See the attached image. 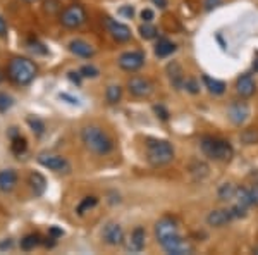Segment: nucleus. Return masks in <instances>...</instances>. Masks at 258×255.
<instances>
[{
	"mask_svg": "<svg viewBox=\"0 0 258 255\" xmlns=\"http://www.w3.org/2000/svg\"><path fill=\"white\" fill-rule=\"evenodd\" d=\"M147 159L152 166L162 167L172 162L174 148L167 140H148L147 143Z\"/></svg>",
	"mask_w": 258,
	"mask_h": 255,
	"instance_id": "4",
	"label": "nucleus"
},
{
	"mask_svg": "<svg viewBox=\"0 0 258 255\" xmlns=\"http://www.w3.org/2000/svg\"><path fill=\"white\" fill-rule=\"evenodd\" d=\"M236 91H238V95L243 98H249L255 93L256 85H255V81H253L251 74H241V76L236 79Z\"/></svg>",
	"mask_w": 258,
	"mask_h": 255,
	"instance_id": "14",
	"label": "nucleus"
},
{
	"mask_svg": "<svg viewBox=\"0 0 258 255\" xmlns=\"http://www.w3.org/2000/svg\"><path fill=\"white\" fill-rule=\"evenodd\" d=\"M105 23H107L109 33L112 35V38L114 40H117V41L131 40V30H129L126 24L119 23V21H115V19H110V18H105Z\"/></svg>",
	"mask_w": 258,
	"mask_h": 255,
	"instance_id": "13",
	"label": "nucleus"
},
{
	"mask_svg": "<svg viewBox=\"0 0 258 255\" xmlns=\"http://www.w3.org/2000/svg\"><path fill=\"white\" fill-rule=\"evenodd\" d=\"M81 141L90 152L97 156H107L114 148V141L110 136L98 126H85L81 129Z\"/></svg>",
	"mask_w": 258,
	"mask_h": 255,
	"instance_id": "1",
	"label": "nucleus"
},
{
	"mask_svg": "<svg viewBox=\"0 0 258 255\" xmlns=\"http://www.w3.org/2000/svg\"><path fill=\"white\" fill-rule=\"evenodd\" d=\"M253 252H255V253H258V246H256V248H255V250H253Z\"/></svg>",
	"mask_w": 258,
	"mask_h": 255,
	"instance_id": "50",
	"label": "nucleus"
},
{
	"mask_svg": "<svg viewBox=\"0 0 258 255\" xmlns=\"http://www.w3.org/2000/svg\"><path fill=\"white\" fill-rule=\"evenodd\" d=\"M184 88L189 91V93H198L200 91V83L197 81L195 78H189V79H186L184 81Z\"/></svg>",
	"mask_w": 258,
	"mask_h": 255,
	"instance_id": "35",
	"label": "nucleus"
},
{
	"mask_svg": "<svg viewBox=\"0 0 258 255\" xmlns=\"http://www.w3.org/2000/svg\"><path fill=\"white\" fill-rule=\"evenodd\" d=\"M145 241H147V233H145L143 228H135L129 236L127 243H126V250L129 253H140L141 250L145 248Z\"/></svg>",
	"mask_w": 258,
	"mask_h": 255,
	"instance_id": "12",
	"label": "nucleus"
},
{
	"mask_svg": "<svg viewBox=\"0 0 258 255\" xmlns=\"http://www.w3.org/2000/svg\"><path fill=\"white\" fill-rule=\"evenodd\" d=\"M249 196H251V203L258 207V183H253L249 188Z\"/></svg>",
	"mask_w": 258,
	"mask_h": 255,
	"instance_id": "38",
	"label": "nucleus"
},
{
	"mask_svg": "<svg viewBox=\"0 0 258 255\" xmlns=\"http://www.w3.org/2000/svg\"><path fill=\"white\" fill-rule=\"evenodd\" d=\"M69 50L78 57H83V59H90V57L95 56V50L93 47L85 40H73L69 43Z\"/></svg>",
	"mask_w": 258,
	"mask_h": 255,
	"instance_id": "18",
	"label": "nucleus"
},
{
	"mask_svg": "<svg viewBox=\"0 0 258 255\" xmlns=\"http://www.w3.org/2000/svg\"><path fill=\"white\" fill-rule=\"evenodd\" d=\"M203 83H205V86L209 88L210 93H214V95H222L227 88L224 81H220V79H214V78L207 76V74L203 76Z\"/></svg>",
	"mask_w": 258,
	"mask_h": 255,
	"instance_id": "21",
	"label": "nucleus"
},
{
	"mask_svg": "<svg viewBox=\"0 0 258 255\" xmlns=\"http://www.w3.org/2000/svg\"><path fill=\"white\" fill-rule=\"evenodd\" d=\"M102 236H103V241H105L107 245L119 246V245L124 243V229H122V226L117 224V223L107 224L102 231Z\"/></svg>",
	"mask_w": 258,
	"mask_h": 255,
	"instance_id": "11",
	"label": "nucleus"
},
{
	"mask_svg": "<svg viewBox=\"0 0 258 255\" xmlns=\"http://www.w3.org/2000/svg\"><path fill=\"white\" fill-rule=\"evenodd\" d=\"M69 79L76 85H81V73H69Z\"/></svg>",
	"mask_w": 258,
	"mask_h": 255,
	"instance_id": "43",
	"label": "nucleus"
},
{
	"mask_svg": "<svg viewBox=\"0 0 258 255\" xmlns=\"http://www.w3.org/2000/svg\"><path fill=\"white\" fill-rule=\"evenodd\" d=\"M119 14L126 16V18H133V14H135V9H133L131 6H126V7H120Z\"/></svg>",
	"mask_w": 258,
	"mask_h": 255,
	"instance_id": "41",
	"label": "nucleus"
},
{
	"mask_svg": "<svg viewBox=\"0 0 258 255\" xmlns=\"http://www.w3.org/2000/svg\"><path fill=\"white\" fill-rule=\"evenodd\" d=\"M236 203H239V206L249 209L253 206L251 203V196H249V188H238L236 190Z\"/></svg>",
	"mask_w": 258,
	"mask_h": 255,
	"instance_id": "28",
	"label": "nucleus"
},
{
	"mask_svg": "<svg viewBox=\"0 0 258 255\" xmlns=\"http://www.w3.org/2000/svg\"><path fill=\"white\" fill-rule=\"evenodd\" d=\"M30 185L33 188V191H35V195H41L45 191V188H47V181H45V178L41 176L38 173H33L30 176Z\"/></svg>",
	"mask_w": 258,
	"mask_h": 255,
	"instance_id": "23",
	"label": "nucleus"
},
{
	"mask_svg": "<svg viewBox=\"0 0 258 255\" xmlns=\"http://www.w3.org/2000/svg\"><path fill=\"white\" fill-rule=\"evenodd\" d=\"M36 73H38V69H36L35 62L26 59V57H14L7 66V74H9L11 81L19 86L30 85L35 79Z\"/></svg>",
	"mask_w": 258,
	"mask_h": 255,
	"instance_id": "2",
	"label": "nucleus"
},
{
	"mask_svg": "<svg viewBox=\"0 0 258 255\" xmlns=\"http://www.w3.org/2000/svg\"><path fill=\"white\" fill-rule=\"evenodd\" d=\"M248 116H249V107L246 102H232L227 109V118L236 126H241V124L246 123Z\"/></svg>",
	"mask_w": 258,
	"mask_h": 255,
	"instance_id": "10",
	"label": "nucleus"
},
{
	"mask_svg": "<svg viewBox=\"0 0 258 255\" xmlns=\"http://www.w3.org/2000/svg\"><path fill=\"white\" fill-rule=\"evenodd\" d=\"M117 62L120 69L127 71V73H135L145 66V54L140 50H127V52L120 54Z\"/></svg>",
	"mask_w": 258,
	"mask_h": 255,
	"instance_id": "7",
	"label": "nucleus"
},
{
	"mask_svg": "<svg viewBox=\"0 0 258 255\" xmlns=\"http://www.w3.org/2000/svg\"><path fill=\"white\" fill-rule=\"evenodd\" d=\"M26 121H28V124H30V128L33 129V131L36 133V135H41V133L45 131V124L41 123V121H40L38 118H33V116H31V118H28Z\"/></svg>",
	"mask_w": 258,
	"mask_h": 255,
	"instance_id": "33",
	"label": "nucleus"
},
{
	"mask_svg": "<svg viewBox=\"0 0 258 255\" xmlns=\"http://www.w3.org/2000/svg\"><path fill=\"white\" fill-rule=\"evenodd\" d=\"M255 69L258 71V59H256V62H255Z\"/></svg>",
	"mask_w": 258,
	"mask_h": 255,
	"instance_id": "48",
	"label": "nucleus"
},
{
	"mask_svg": "<svg viewBox=\"0 0 258 255\" xmlns=\"http://www.w3.org/2000/svg\"><path fill=\"white\" fill-rule=\"evenodd\" d=\"M234 219L229 209H219V211H212L209 216H207V224L212 226V228H222V226L229 224Z\"/></svg>",
	"mask_w": 258,
	"mask_h": 255,
	"instance_id": "16",
	"label": "nucleus"
},
{
	"mask_svg": "<svg viewBox=\"0 0 258 255\" xmlns=\"http://www.w3.org/2000/svg\"><path fill=\"white\" fill-rule=\"evenodd\" d=\"M165 71H167V76H169V81L172 83V86L176 90H181L184 88V73H182V68L177 64V62H170V64H167V68H165Z\"/></svg>",
	"mask_w": 258,
	"mask_h": 255,
	"instance_id": "17",
	"label": "nucleus"
},
{
	"mask_svg": "<svg viewBox=\"0 0 258 255\" xmlns=\"http://www.w3.org/2000/svg\"><path fill=\"white\" fill-rule=\"evenodd\" d=\"M7 35V23L6 19L0 16V36H6Z\"/></svg>",
	"mask_w": 258,
	"mask_h": 255,
	"instance_id": "44",
	"label": "nucleus"
},
{
	"mask_svg": "<svg viewBox=\"0 0 258 255\" xmlns=\"http://www.w3.org/2000/svg\"><path fill=\"white\" fill-rule=\"evenodd\" d=\"M24 2H36V0H24Z\"/></svg>",
	"mask_w": 258,
	"mask_h": 255,
	"instance_id": "49",
	"label": "nucleus"
},
{
	"mask_svg": "<svg viewBox=\"0 0 258 255\" xmlns=\"http://www.w3.org/2000/svg\"><path fill=\"white\" fill-rule=\"evenodd\" d=\"M97 203H98V198H97V196H85V198H83L81 202H80V206L76 207V212H78L80 216H85L86 212H90L91 209L97 206Z\"/></svg>",
	"mask_w": 258,
	"mask_h": 255,
	"instance_id": "26",
	"label": "nucleus"
},
{
	"mask_svg": "<svg viewBox=\"0 0 258 255\" xmlns=\"http://www.w3.org/2000/svg\"><path fill=\"white\" fill-rule=\"evenodd\" d=\"M153 111H155L157 118H160L162 121L169 119V112H167V109H165L164 106H155V107H153Z\"/></svg>",
	"mask_w": 258,
	"mask_h": 255,
	"instance_id": "37",
	"label": "nucleus"
},
{
	"mask_svg": "<svg viewBox=\"0 0 258 255\" xmlns=\"http://www.w3.org/2000/svg\"><path fill=\"white\" fill-rule=\"evenodd\" d=\"M120 97H122V88H120L119 85H112V86H109V88H107V91H105L107 102L112 104V106H114V104H119Z\"/></svg>",
	"mask_w": 258,
	"mask_h": 255,
	"instance_id": "30",
	"label": "nucleus"
},
{
	"mask_svg": "<svg viewBox=\"0 0 258 255\" xmlns=\"http://www.w3.org/2000/svg\"><path fill=\"white\" fill-rule=\"evenodd\" d=\"M155 236H157V241H159L162 246H165L169 241H172L174 238L181 236V233H179L176 221H172L170 217H162L159 223L155 224Z\"/></svg>",
	"mask_w": 258,
	"mask_h": 255,
	"instance_id": "5",
	"label": "nucleus"
},
{
	"mask_svg": "<svg viewBox=\"0 0 258 255\" xmlns=\"http://www.w3.org/2000/svg\"><path fill=\"white\" fill-rule=\"evenodd\" d=\"M86 21V12L83 9V6L80 4H74V6H69L68 9H64V12L60 14V23L62 26L66 28H80L83 23Z\"/></svg>",
	"mask_w": 258,
	"mask_h": 255,
	"instance_id": "6",
	"label": "nucleus"
},
{
	"mask_svg": "<svg viewBox=\"0 0 258 255\" xmlns=\"http://www.w3.org/2000/svg\"><path fill=\"white\" fill-rule=\"evenodd\" d=\"M38 162L45 169L53 171V173H69L71 171L68 159H64L62 156H55V154H40Z\"/></svg>",
	"mask_w": 258,
	"mask_h": 255,
	"instance_id": "8",
	"label": "nucleus"
},
{
	"mask_svg": "<svg viewBox=\"0 0 258 255\" xmlns=\"http://www.w3.org/2000/svg\"><path fill=\"white\" fill-rule=\"evenodd\" d=\"M41 243V236L36 235V233H31V235H26L21 240V248L24 250V252H30V250L36 248Z\"/></svg>",
	"mask_w": 258,
	"mask_h": 255,
	"instance_id": "24",
	"label": "nucleus"
},
{
	"mask_svg": "<svg viewBox=\"0 0 258 255\" xmlns=\"http://www.w3.org/2000/svg\"><path fill=\"white\" fill-rule=\"evenodd\" d=\"M189 171H191V174H193V178L197 179V181H198V179L202 181L203 178L209 176V166L203 164V162H198V161L191 164Z\"/></svg>",
	"mask_w": 258,
	"mask_h": 255,
	"instance_id": "25",
	"label": "nucleus"
},
{
	"mask_svg": "<svg viewBox=\"0 0 258 255\" xmlns=\"http://www.w3.org/2000/svg\"><path fill=\"white\" fill-rule=\"evenodd\" d=\"M28 148V141L26 138H23L21 135H14L12 138V143H11V150L16 154V156H23Z\"/></svg>",
	"mask_w": 258,
	"mask_h": 255,
	"instance_id": "27",
	"label": "nucleus"
},
{
	"mask_svg": "<svg viewBox=\"0 0 258 255\" xmlns=\"http://www.w3.org/2000/svg\"><path fill=\"white\" fill-rule=\"evenodd\" d=\"M219 2H220V0H205V9H207V11H210L212 7H215Z\"/></svg>",
	"mask_w": 258,
	"mask_h": 255,
	"instance_id": "46",
	"label": "nucleus"
},
{
	"mask_svg": "<svg viewBox=\"0 0 258 255\" xmlns=\"http://www.w3.org/2000/svg\"><path fill=\"white\" fill-rule=\"evenodd\" d=\"M231 214L232 217H246V212H248V209L246 207H243V206H239V203H234L231 209Z\"/></svg>",
	"mask_w": 258,
	"mask_h": 255,
	"instance_id": "36",
	"label": "nucleus"
},
{
	"mask_svg": "<svg viewBox=\"0 0 258 255\" xmlns=\"http://www.w3.org/2000/svg\"><path fill=\"white\" fill-rule=\"evenodd\" d=\"M59 97H60L62 100H68V102H69V104H73V106H80V100L74 98V97H71V95H68V93H60Z\"/></svg>",
	"mask_w": 258,
	"mask_h": 255,
	"instance_id": "42",
	"label": "nucleus"
},
{
	"mask_svg": "<svg viewBox=\"0 0 258 255\" xmlns=\"http://www.w3.org/2000/svg\"><path fill=\"white\" fill-rule=\"evenodd\" d=\"M157 33H159V31H157V28L152 26L150 23H145V24H141V26H140V35H141V38H145V40L155 38Z\"/></svg>",
	"mask_w": 258,
	"mask_h": 255,
	"instance_id": "31",
	"label": "nucleus"
},
{
	"mask_svg": "<svg viewBox=\"0 0 258 255\" xmlns=\"http://www.w3.org/2000/svg\"><path fill=\"white\" fill-rule=\"evenodd\" d=\"M236 190H238V188L232 185V183H224V185H220L217 191L219 200H222V202H231V200H234Z\"/></svg>",
	"mask_w": 258,
	"mask_h": 255,
	"instance_id": "22",
	"label": "nucleus"
},
{
	"mask_svg": "<svg viewBox=\"0 0 258 255\" xmlns=\"http://www.w3.org/2000/svg\"><path fill=\"white\" fill-rule=\"evenodd\" d=\"M174 52H176V45H174L170 40L160 38L159 41H157V45H155V56L159 57V59L169 57L170 54H174Z\"/></svg>",
	"mask_w": 258,
	"mask_h": 255,
	"instance_id": "20",
	"label": "nucleus"
},
{
	"mask_svg": "<svg viewBox=\"0 0 258 255\" xmlns=\"http://www.w3.org/2000/svg\"><path fill=\"white\" fill-rule=\"evenodd\" d=\"M0 81H2V76H0Z\"/></svg>",
	"mask_w": 258,
	"mask_h": 255,
	"instance_id": "51",
	"label": "nucleus"
},
{
	"mask_svg": "<svg viewBox=\"0 0 258 255\" xmlns=\"http://www.w3.org/2000/svg\"><path fill=\"white\" fill-rule=\"evenodd\" d=\"M50 235H52L53 238H60L62 235H64V231H62V229H59V228H55V226H53V228H50Z\"/></svg>",
	"mask_w": 258,
	"mask_h": 255,
	"instance_id": "45",
	"label": "nucleus"
},
{
	"mask_svg": "<svg viewBox=\"0 0 258 255\" xmlns=\"http://www.w3.org/2000/svg\"><path fill=\"white\" fill-rule=\"evenodd\" d=\"M162 248L165 250L167 253L170 255H191L195 252V248L191 246L188 241H184L181 236H177V238H174L172 241H169L165 246H162Z\"/></svg>",
	"mask_w": 258,
	"mask_h": 255,
	"instance_id": "15",
	"label": "nucleus"
},
{
	"mask_svg": "<svg viewBox=\"0 0 258 255\" xmlns=\"http://www.w3.org/2000/svg\"><path fill=\"white\" fill-rule=\"evenodd\" d=\"M200 147H202V152L205 154V157L212 159V161L227 162L234 156V148H232V145L229 143V141L219 140V138H214V136L202 138Z\"/></svg>",
	"mask_w": 258,
	"mask_h": 255,
	"instance_id": "3",
	"label": "nucleus"
},
{
	"mask_svg": "<svg viewBox=\"0 0 258 255\" xmlns=\"http://www.w3.org/2000/svg\"><path fill=\"white\" fill-rule=\"evenodd\" d=\"M127 90L133 97H138V98H147L150 95L153 93V85L148 81L147 78H141V76H133L127 81Z\"/></svg>",
	"mask_w": 258,
	"mask_h": 255,
	"instance_id": "9",
	"label": "nucleus"
},
{
	"mask_svg": "<svg viewBox=\"0 0 258 255\" xmlns=\"http://www.w3.org/2000/svg\"><path fill=\"white\" fill-rule=\"evenodd\" d=\"M80 73H81V76L83 78H97L98 76V69L95 68V66H90V64H86V66H83V68L80 69Z\"/></svg>",
	"mask_w": 258,
	"mask_h": 255,
	"instance_id": "34",
	"label": "nucleus"
},
{
	"mask_svg": "<svg viewBox=\"0 0 258 255\" xmlns=\"http://www.w3.org/2000/svg\"><path fill=\"white\" fill-rule=\"evenodd\" d=\"M241 141L244 145H255L258 143V129L256 128H248L241 131Z\"/></svg>",
	"mask_w": 258,
	"mask_h": 255,
	"instance_id": "29",
	"label": "nucleus"
},
{
	"mask_svg": "<svg viewBox=\"0 0 258 255\" xmlns=\"http://www.w3.org/2000/svg\"><path fill=\"white\" fill-rule=\"evenodd\" d=\"M153 18H155V14H153L152 9H143V11H141V19H143L145 23H152Z\"/></svg>",
	"mask_w": 258,
	"mask_h": 255,
	"instance_id": "39",
	"label": "nucleus"
},
{
	"mask_svg": "<svg viewBox=\"0 0 258 255\" xmlns=\"http://www.w3.org/2000/svg\"><path fill=\"white\" fill-rule=\"evenodd\" d=\"M153 4H155V6H159L160 9H165V7H167V0H152Z\"/></svg>",
	"mask_w": 258,
	"mask_h": 255,
	"instance_id": "47",
	"label": "nucleus"
},
{
	"mask_svg": "<svg viewBox=\"0 0 258 255\" xmlns=\"http://www.w3.org/2000/svg\"><path fill=\"white\" fill-rule=\"evenodd\" d=\"M18 185V173L14 169H2L0 171V191H12Z\"/></svg>",
	"mask_w": 258,
	"mask_h": 255,
	"instance_id": "19",
	"label": "nucleus"
},
{
	"mask_svg": "<svg viewBox=\"0 0 258 255\" xmlns=\"http://www.w3.org/2000/svg\"><path fill=\"white\" fill-rule=\"evenodd\" d=\"M28 45H30V48L33 50V52L47 54V48H40V47H43V45L38 43V41H28Z\"/></svg>",
	"mask_w": 258,
	"mask_h": 255,
	"instance_id": "40",
	"label": "nucleus"
},
{
	"mask_svg": "<svg viewBox=\"0 0 258 255\" xmlns=\"http://www.w3.org/2000/svg\"><path fill=\"white\" fill-rule=\"evenodd\" d=\"M12 106H14V100H12L11 95L0 91V112H7Z\"/></svg>",
	"mask_w": 258,
	"mask_h": 255,
	"instance_id": "32",
	"label": "nucleus"
}]
</instances>
